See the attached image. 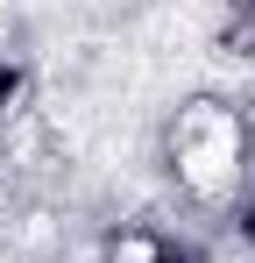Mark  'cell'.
Wrapping results in <instances>:
<instances>
[{
	"label": "cell",
	"instance_id": "1",
	"mask_svg": "<svg viewBox=\"0 0 255 263\" xmlns=\"http://www.w3.org/2000/svg\"><path fill=\"white\" fill-rule=\"evenodd\" d=\"M227 164H234V121L213 114V107H199V114L184 121V178L213 192V185L227 178Z\"/></svg>",
	"mask_w": 255,
	"mask_h": 263
},
{
	"label": "cell",
	"instance_id": "2",
	"mask_svg": "<svg viewBox=\"0 0 255 263\" xmlns=\"http://www.w3.org/2000/svg\"><path fill=\"white\" fill-rule=\"evenodd\" d=\"M114 263H156V249H149V242H121V249H114Z\"/></svg>",
	"mask_w": 255,
	"mask_h": 263
}]
</instances>
